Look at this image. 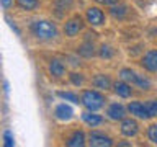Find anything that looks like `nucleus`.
<instances>
[{"instance_id": "obj_1", "label": "nucleus", "mask_w": 157, "mask_h": 147, "mask_svg": "<svg viewBox=\"0 0 157 147\" xmlns=\"http://www.w3.org/2000/svg\"><path fill=\"white\" fill-rule=\"evenodd\" d=\"M31 33L36 36L38 39H43V41H49V39H54L57 36V29L52 23L46 21V20H38L31 24Z\"/></svg>"}, {"instance_id": "obj_2", "label": "nucleus", "mask_w": 157, "mask_h": 147, "mask_svg": "<svg viewBox=\"0 0 157 147\" xmlns=\"http://www.w3.org/2000/svg\"><path fill=\"white\" fill-rule=\"evenodd\" d=\"M80 101L88 111H97L105 105V96L97 90H85L82 93Z\"/></svg>"}, {"instance_id": "obj_3", "label": "nucleus", "mask_w": 157, "mask_h": 147, "mask_svg": "<svg viewBox=\"0 0 157 147\" xmlns=\"http://www.w3.org/2000/svg\"><path fill=\"white\" fill-rule=\"evenodd\" d=\"M82 28H83L82 18L80 17H74V18L66 21V24H64V33H66V36L74 38L75 34H78V31H82Z\"/></svg>"}, {"instance_id": "obj_4", "label": "nucleus", "mask_w": 157, "mask_h": 147, "mask_svg": "<svg viewBox=\"0 0 157 147\" xmlns=\"http://www.w3.org/2000/svg\"><path fill=\"white\" fill-rule=\"evenodd\" d=\"M88 139H90V141H88V142H90V145H93V147H110V145H113L111 137L106 136V134H103V132L93 131Z\"/></svg>"}, {"instance_id": "obj_5", "label": "nucleus", "mask_w": 157, "mask_h": 147, "mask_svg": "<svg viewBox=\"0 0 157 147\" xmlns=\"http://www.w3.org/2000/svg\"><path fill=\"white\" fill-rule=\"evenodd\" d=\"M87 20L90 24H93V26H100V24L105 23V15H103V12L100 8L90 7L87 10Z\"/></svg>"}, {"instance_id": "obj_6", "label": "nucleus", "mask_w": 157, "mask_h": 147, "mask_svg": "<svg viewBox=\"0 0 157 147\" xmlns=\"http://www.w3.org/2000/svg\"><path fill=\"white\" fill-rule=\"evenodd\" d=\"M142 67L149 72H157V51L151 49L146 52V56L142 57Z\"/></svg>"}, {"instance_id": "obj_7", "label": "nucleus", "mask_w": 157, "mask_h": 147, "mask_svg": "<svg viewBox=\"0 0 157 147\" xmlns=\"http://www.w3.org/2000/svg\"><path fill=\"white\" fill-rule=\"evenodd\" d=\"M128 110H129L131 115H134L136 118H139V119H149V113H147V108H146L144 103L132 101V103H129Z\"/></svg>"}, {"instance_id": "obj_8", "label": "nucleus", "mask_w": 157, "mask_h": 147, "mask_svg": "<svg viewBox=\"0 0 157 147\" xmlns=\"http://www.w3.org/2000/svg\"><path fill=\"white\" fill-rule=\"evenodd\" d=\"M137 131H139V126H137V123L134 119H123L121 123V134L126 136V137H132L137 134Z\"/></svg>"}, {"instance_id": "obj_9", "label": "nucleus", "mask_w": 157, "mask_h": 147, "mask_svg": "<svg viewBox=\"0 0 157 147\" xmlns=\"http://www.w3.org/2000/svg\"><path fill=\"white\" fill-rule=\"evenodd\" d=\"M106 115L110 119H124V115H126V111H124V106L121 105V103H113V105L108 106V111H106Z\"/></svg>"}, {"instance_id": "obj_10", "label": "nucleus", "mask_w": 157, "mask_h": 147, "mask_svg": "<svg viewBox=\"0 0 157 147\" xmlns=\"http://www.w3.org/2000/svg\"><path fill=\"white\" fill-rule=\"evenodd\" d=\"M54 115H56V118H57L59 121H69V119L74 116V111H72V108L69 106V105H66V103H61V105L56 106Z\"/></svg>"}, {"instance_id": "obj_11", "label": "nucleus", "mask_w": 157, "mask_h": 147, "mask_svg": "<svg viewBox=\"0 0 157 147\" xmlns=\"http://www.w3.org/2000/svg\"><path fill=\"white\" fill-rule=\"evenodd\" d=\"M49 74H51L52 77H62L64 74H66V66L57 61V59H54V61L49 62Z\"/></svg>"}, {"instance_id": "obj_12", "label": "nucleus", "mask_w": 157, "mask_h": 147, "mask_svg": "<svg viewBox=\"0 0 157 147\" xmlns=\"http://www.w3.org/2000/svg\"><path fill=\"white\" fill-rule=\"evenodd\" d=\"M115 92H116V95H120L123 98H128V96H131L132 88L129 87V83H126V80H121V82L115 83Z\"/></svg>"}, {"instance_id": "obj_13", "label": "nucleus", "mask_w": 157, "mask_h": 147, "mask_svg": "<svg viewBox=\"0 0 157 147\" xmlns=\"http://www.w3.org/2000/svg\"><path fill=\"white\" fill-rule=\"evenodd\" d=\"M83 144H85V134L82 131H75L67 139V145H71V147H80Z\"/></svg>"}, {"instance_id": "obj_14", "label": "nucleus", "mask_w": 157, "mask_h": 147, "mask_svg": "<svg viewBox=\"0 0 157 147\" xmlns=\"http://www.w3.org/2000/svg\"><path fill=\"white\" fill-rule=\"evenodd\" d=\"M93 85H95L97 88H101V90H108V88L111 87V82H110V78H108L106 75L98 74V75L93 78Z\"/></svg>"}, {"instance_id": "obj_15", "label": "nucleus", "mask_w": 157, "mask_h": 147, "mask_svg": "<svg viewBox=\"0 0 157 147\" xmlns=\"http://www.w3.org/2000/svg\"><path fill=\"white\" fill-rule=\"evenodd\" d=\"M82 119L85 121L88 126H92V127H93V126H98V124H100V123L103 121V119H101V116L92 115V113H83V115H82Z\"/></svg>"}, {"instance_id": "obj_16", "label": "nucleus", "mask_w": 157, "mask_h": 147, "mask_svg": "<svg viewBox=\"0 0 157 147\" xmlns=\"http://www.w3.org/2000/svg\"><path fill=\"white\" fill-rule=\"evenodd\" d=\"M78 54L83 57H92L95 51H93V44L92 43H83L80 47H78Z\"/></svg>"}, {"instance_id": "obj_17", "label": "nucleus", "mask_w": 157, "mask_h": 147, "mask_svg": "<svg viewBox=\"0 0 157 147\" xmlns=\"http://www.w3.org/2000/svg\"><path fill=\"white\" fill-rule=\"evenodd\" d=\"M18 7L29 12V10H34L38 7V0H18Z\"/></svg>"}, {"instance_id": "obj_18", "label": "nucleus", "mask_w": 157, "mask_h": 147, "mask_svg": "<svg viewBox=\"0 0 157 147\" xmlns=\"http://www.w3.org/2000/svg\"><path fill=\"white\" fill-rule=\"evenodd\" d=\"M120 75H121L123 80H126V82H132V83H134L137 74H136V72H132L131 69H123V70L120 72Z\"/></svg>"}, {"instance_id": "obj_19", "label": "nucleus", "mask_w": 157, "mask_h": 147, "mask_svg": "<svg viewBox=\"0 0 157 147\" xmlns=\"http://www.w3.org/2000/svg\"><path fill=\"white\" fill-rule=\"evenodd\" d=\"M126 12H128V8L124 7V5H120V7H115V5H113L111 10H110V13H111L115 18H123V17L126 15Z\"/></svg>"}, {"instance_id": "obj_20", "label": "nucleus", "mask_w": 157, "mask_h": 147, "mask_svg": "<svg viewBox=\"0 0 157 147\" xmlns=\"http://www.w3.org/2000/svg\"><path fill=\"white\" fill-rule=\"evenodd\" d=\"M59 98H62V100H67V101H72V103H78V96L75 93L72 92H59L57 93Z\"/></svg>"}, {"instance_id": "obj_21", "label": "nucleus", "mask_w": 157, "mask_h": 147, "mask_svg": "<svg viewBox=\"0 0 157 147\" xmlns=\"http://www.w3.org/2000/svg\"><path fill=\"white\" fill-rule=\"evenodd\" d=\"M134 83L139 88H142V90H147V88L151 87V82L147 80L146 77H142V75H136V80H134Z\"/></svg>"}, {"instance_id": "obj_22", "label": "nucleus", "mask_w": 157, "mask_h": 147, "mask_svg": "<svg viewBox=\"0 0 157 147\" xmlns=\"http://www.w3.org/2000/svg\"><path fill=\"white\" fill-rule=\"evenodd\" d=\"M146 108H147V113H149V118L157 116V100L147 101V103H146Z\"/></svg>"}, {"instance_id": "obj_23", "label": "nucleus", "mask_w": 157, "mask_h": 147, "mask_svg": "<svg viewBox=\"0 0 157 147\" xmlns=\"http://www.w3.org/2000/svg\"><path fill=\"white\" fill-rule=\"evenodd\" d=\"M72 7V0H56V8L62 10V12H67Z\"/></svg>"}, {"instance_id": "obj_24", "label": "nucleus", "mask_w": 157, "mask_h": 147, "mask_svg": "<svg viewBox=\"0 0 157 147\" xmlns=\"http://www.w3.org/2000/svg\"><path fill=\"white\" fill-rule=\"evenodd\" d=\"M147 136H149L151 142H154V144H157V124H152V126H149V129H147Z\"/></svg>"}, {"instance_id": "obj_25", "label": "nucleus", "mask_w": 157, "mask_h": 147, "mask_svg": "<svg viewBox=\"0 0 157 147\" xmlns=\"http://www.w3.org/2000/svg\"><path fill=\"white\" fill-rule=\"evenodd\" d=\"M100 56H101L103 59H108V57H111V56H113V49H111L110 46H105V44H103V46H101V49H100Z\"/></svg>"}, {"instance_id": "obj_26", "label": "nucleus", "mask_w": 157, "mask_h": 147, "mask_svg": "<svg viewBox=\"0 0 157 147\" xmlns=\"http://www.w3.org/2000/svg\"><path fill=\"white\" fill-rule=\"evenodd\" d=\"M3 144L5 145H7V147H12L13 144H15V141H13V137H12V132H10V131H5L3 132Z\"/></svg>"}, {"instance_id": "obj_27", "label": "nucleus", "mask_w": 157, "mask_h": 147, "mask_svg": "<svg viewBox=\"0 0 157 147\" xmlns=\"http://www.w3.org/2000/svg\"><path fill=\"white\" fill-rule=\"evenodd\" d=\"M71 80H72L74 85H82V83H83V77L80 75V74H72Z\"/></svg>"}, {"instance_id": "obj_28", "label": "nucleus", "mask_w": 157, "mask_h": 147, "mask_svg": "<svg viewBox=\"0 0 157 147\" xmlns=\"http://www.w3.org/2000/svg\"><path fill=\"white\" fill-rule=\"evenodd\" d=\"M2 2V7L5 8V10H8L10 7H12V3H13V0H0Z\"/></svg>"}, {"instance_id": "obj_29", "label": "nucleus", "mask_w": 157, "mask_h": 147, "mask_svg": "<svg viewBox=\"0 0 157 147\" xmlns=\"http://www.w3.org/2000/svg\"><path fill=\"white\" fill-rule=\"evenodd\" d=\"M97 2H100L103 5H115V3H118V0H97Z\"/></svg>"}]
</instances>
